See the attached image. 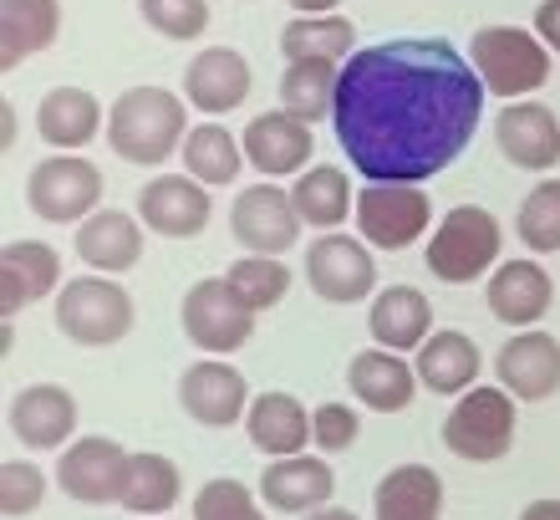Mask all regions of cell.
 Returning <instances> with one entry per match:
<instances>
[{
  "label": "cell",
  "mask_w": 560,
  "mask_h": 520,
  "mask_svg": "<svg viewBox=\"0 0 560 520\" xmlns=\"http://www.w3.org/2000/svg\"><path fill=\"white\" fill-rule=\"evenodd\" d=\"M494 143L515 169H530V174H550L560 164V118L546 103H510L494 118Z\"/></svg>",
  "instance_id": "cell-17"
},
{
  "label": "cell",
  "mask_w": 560,
  "mask_h": 520,
  "mask_svg": "<svg viewBox=\"0 0 560 520\" xmlns=\"http://www.w3.org/2000/svg\"><path fill=\"white\" fill-rule=\"evenodd\" d=\"M128 449L107 434H82L61 449L57 460V490L77 506H118L122 479H128Z\"/></svg>",
  "instance_id": "cell-10"
},
{
  "label": "cell",
  "mask_w": 560,
  "mask_h": 520,
  "mask_svg": "<svg viewBox=\"0 0 560 520\" xmlns=\"http://www.w3.org/2000/svg\"><path fill=\"white\" fill-rule=\"evenodd\" d=\"M280 57L291 61H331L347 67L357 57V26L347 15H295L280 31Z\"/></svg>",
  "instance_id": "cell-31"
},
{
  "label": "cell",
  "mask_w": 560,
  "mask_h": 520,
  "mask_svg": "<svg viewBox=\"0 0 560 520\" xmlns=\"http://www.w3.org/2000/svg\"><path fill=\"white\" fill-rule=\"evenodd\" d=\"M61 291V255L46 240H11L0 251V316L11 322L31 301Z\"/></svg>",
  "instance_id": "cell-22"
},
{
  "label": "cell",
  "mask_w": 560,
  "mask_h": 520,
  "mask_svg": "<svg viewBox=\"0 0 560 520\" xmlns=\"http://www.w3.org/2000/svg\"><path fill=\"white\" fill-rule=\"evenodd\" d=\"M178 403H184V414L194 424H205V429H230L240 418L250 414V388H245V372L235 362H220V357H205V362H194L184 368L178 378Z\"/></svg>",
  "instance_id": "cell-13"
},
{
  "label": "cell",
  "mask_w": 560,
  "mask_h": 520,
  "mask_svg": "<svg viewBox=\"0 0 560 520\" xmlns=\"http://www.w3.org/2000/svg\"><path fill=\"white\" fill-rule=\"evenodd\" d=\"M413 368H418V383H423L428 393H439V398H464L469 388H479L485 353H479V343H474L469 332L443 327L413 353Z\"/></svg>",
  "instance_id": "cell-23"
},
{
  "label": "cell",
  "mask_w": 560,
  "mask_h": 520,
  "mask_svg": "<svg viewBox=\"0 0 560 520\" xmlns=\"http://www.w3.org/2000/svg\"><path fill=\"white\" fill-rule=\"evenodd\" d=\"M535 36L560 57V0H540V11H535Z\"/></svg>",
  "instance_id": "cell-42"
},
{
  "label": "cell",
  "mask_w": 560,
  "mask_h": 520,
  "mask_svg": "<svg viewBox=\"0 0 560 520\" xmlns=\"http://www.w3.org/2000/svg\"><path fill=\"white\" fill-rule=\"evenodd\" d=\"M26 205L46 224H82L103 209V169L82 153H51L26 174Z\"/></svg>",
  "instance_id": "cell-7"
},
{
  "label": "cell",
  "mask_w": 560,
  "mask_h": 520,
  "mask_svg": "<svg viewBox=\"0 0 560 520\" xmlns=\"http://www.w3.org/2000/svg\"><path fill=\"white\" fill-rule=\"evenodd\" d=\"M515 393L504 388H469L464 398H454L448 418H443V444L448 454L469 464H494L515 449Z\"/></svg>",
  "instance_id": "cell-6"
},
{
  "label": "cell",
  "mask_w": 560,
  "mask_h": 520,
  "mask_svg": "<svg viewBox=\"0 0 560 520\" xmlns=\"http://www.w3.org/2000/svg\"><path fill=\"white\" fill-rule=\"evenodd\" d=\"M194 520H266L260 500H255L240 479H205L194 495Z\"/></svg>",
  "instance_id": "cell-40"
},
{
  "label": "cell",
  "mask_w": 560,
  "mask_h": 520,
  "mask_svg": "<svg viewBox=\"0 0 560 520\" xmlns=\"http://www.w3.org/2000/svg\"><path fill=\"white\" fill-rule=\"evenodd\" d=\"M245 434L250 444L270 460H291V454H306L311 444V408L291 393H260L245 414Z\"/></svg>",
  "instance_id": "cell-28"
},
{
  "label": "cell",
  "mask_w": 560,
  "mask_h": 520,
  "mask_svg": "<svg viewBox=\"0 0 560 520\" xmlns=\"http://www.w3.org/2000/svg\"><path fill=\"white\" fill-rule=\"evenodd\" d=\"M255 88L250 61L235 46H205L199 57L184 67V103L199 113H235Z\"/></svg>",
  "instance_id": "cell-21"
},
{
  "label": "cell",
  "mask_w": 560,
  "mask_h": 520,
  "mask_svg": "<svg viewBox=\"0 0 560 520\" xmlns=\"http://www.w3.org/2000/svg\"><path fill=\"white\" fill-rule=\"evenodd\" d=\"M337 82L341 67L331 61H291L280 72V107L301 123H322L326 113H337Z\"/></svg>",
  "instance_id": "cell-35"
},
{
  "label": "cell",
  "mask_w": 560,
  "mask_h": 520,
  "mask_svg": "<svg viewBox=\"0 0 560 520\" xmlns=\"http://www.w3.org/2000/svg\"><path fill=\"white\" fill-rule=\"evenodd\" d=\"M143 230L148 224L128 209H97L92 220L77 224V255L103 276H122L143 261Z\"/></svg>",
  "instance_id": "cell-25"
},
{
  "label": "cell",
  "mask_w": 560,
  "mask_h": 520,
  "mask_svg": "<svg viewBox=\"0 0 560 520\" xmlns=\"http://www.w3.org/2000/svg\"><path fill=\"white\" fill-rule=\"evenodd\" d=\"M368 327L387 353H418L433 337V301L418 286H383L368 307Z\"/></svg>",
  "instance_id": "cell-26"
},
{
  "label": "cell",
  "mask_w": 560,
  "mask_h": 520,
  "mask_svg": "<svg viewBox=\"0 0 560 520\" xmlns=\"http://www.w3.org/2000/svg\"><path fill=\"white\" fill-rule=\"evenodd\" d=\"M347 388H352V398L368 408V414H402L408 403L418 398V368H408L398 353H387V347H368V353L352 357V368H347Z\"/></svg>",
  "instance_id": "cell-24"
},
{
  "label": "cell",
  "mask_w": 560,
  "mask_h": 520,
  "mask_svg": "<svg viewBox=\"0 0 560 520\" xmlns=\"http://www.w3.org/2000/svg\"><path fill=\"white\" fill-rule=\"evenodd\" d=\"M485 82L448 36H398L341 67L337 138L368 184H423L469 149Z\"/></svg>",
  "instance_id": "cell-1"
},
{
  "label": "cell",
  "mask_w": 560,
  "mask_h": 520,
  "mask_svg": "<svg viewBox=\"0 0 560 520\" xmlns=\"http://www.w3.org/2000/svg\"><path fill=\"white\" fill-rule=\"evenodd\" d=\"M189 138V107L168 88H128L107 107V143L128 164H163Z\"/></svg>",
  "instance_id": "cell-2"
},
{
  "label": "cell",
  "mask_w": 560,
  "mask_h": 520,
  "mask_svg": "<svg viewBox=\"0 0 560 520\" xmlns=\"http://www.w3.org/2000/svg\"><path fill=\"white\" fill-rule=\"evenodd\" d=\"M15 143V107L0 103V149H11Z\"/></svg>",
  "instance_id": "cell-45"
},
{
  "label": "cell",
  "mask_w": 560,
  "mask_h": 520,
  "mask_svg": "<svg viewBox=\"0 0 560 520\" xmlns=\"http://www.w3.org/2000/svg\"><path fill=\"white\" fill-rule=\"evenodd\" d=\"M306 520H362L357 510H347V506H322V510H311Z\"/></svg>",
  "instance_id": "cell-46"
},
{
  "label": "cell",
  "mask_w": 560,
  "mask_h": 520,
  "mask_svg": "<svg viewBox=\"0 0 560 520\" xmlns=\"http://www.w3.org/2000/svg\"><path fill=\"white\" fill-rule=\"evenodd\" d=\"M51 479L57 475H42V464L31 460H5L0 464V516H31V510H42L46 490H51Z\"/></svg>",
  "instance_id": "cell-38"
},
{
  "label": "cell",
  "mask_w": 560,
  "mask_h": 520,
  "mask_svg": "<svg viewBox=\"0 0 560 520\" xmlns=\"http://www.w3.org/2000/svg\"><path fill=\"white\" fill-rule=\"evenodd\" d=\"M500 245H504V230L489 209L454 205L439 220V230L428 235L423 261L443 286H469L500 261Z\"/></svg>",
  "instance_id": "cell-4"
},
{
  "label": "cell",
  "mask_w": 560,
  "mask_h": 520,
  "mask_svg": "<svg viewBox=\"0 0 560 520\" xmlns=\"http://www.w3.org/2000/svg\"><path fill=\"white\" fill-rule=\"evenodd\" d=\"M178 495H184V475H178V464L168 454H133L128 460V479H122V500L133 516H168L178 506Z\"/></svg>",
  "instance_id": "cell-34"
},
{
  "label": "cell",
  "mask_w": 560,
  "mask_h": 520,
  "mask_svg": "<svg viewBox=\"0 0 560 520\" xmlns=\"http://www.w3.org/2000/svg\"><path fill=\"white\" fill-rule=\"evenodd\" d=\"M184 174L199 178L205 189H224V184H235L240 178V164H250L245 159V143H240L224 123H194L189 138H184Z\"/></svg>",
  "instance_id": "cell-33"
},
{
  "label": "cell",
  "mask_w": 560,
  "mask_h": 520,
  "mask_svg": "<svg viewBox=\"0 0 560 520\" xmlns=\"http://www.w3.org/2000/svg\"><path fill=\"white\" fill-rule=\"evenodd\" d=\"M11 434L26 449H67L77 439V398L72 388L61 383H26L11 398V414H5Z\"/></svg>",
  "instance_id": "cell-16"
},
{
  "label": "cell",
  "mask_w": 560,
  "mask_h": 520,
  "mask_svg": "<svg viewBox=\"0 0 560 520\" xmlns=\"http://www.w3.org/2000/svg\"><path fill=\"white\" fill-rule=\"evenodd\" d=\"M224 281L235 286L240 297H245V307L260 316L285 301V291H291V266H285L280 255H240L235 266L224 270Z\"/></svg>",
  "instance_id": "cell-36"
},
{
  "label": "cell",
  "mask_w": 560,
  "mask_h": 520,
  "mask_svg": "<svg viewBox=\"0 0 560 520\" xmlns=\"http://www.w3.org/2000/svg\"><path fill=\"white\" fill-rule=\"evenodd\" d=\"M36 134L61 153L88 149L97 134H107V113L88 88H51L36 103Z\"/></svg>",
  "instance_id": "cell-27"
},
{
  "label": "cell",
  "mask_w": 560,
  "mask_h": 520,
  "mask_svg": "<svg viewBox=\"0 0 560 520\" xmlns=\"http://www.w3.org/2000/svg\"><path fill=\"white\" fill-rule=\"evenodd\" d=\"M143 520H153V516H143Z\"/></svg>",
  "instance_id": "cell-47"
},
{
  "label": "cell",
  "mask_w": 560,
  "mask_h": 520,
  "mask_svg": "<svg viewBox=\"0 0 560 520\" xmlns=\"http://www.w3.org/2000/svg\"><path fill=\"white\" fill-rule=\"evenodd\" d=\"M494 372H500V388L515 393L520 403H546L560 393V337L530 327L515 332L510 343L494 353Z\"/></svg>",
  "instance_id": "cell-15"
},
{
  "label": "cell",
  "mask_w": 560,
  "mask_h": 520,
  "mask_svg": "<svg viewBox=\"0 0 560 520\" xmlns=\"http://www.w3.org/2000/svg\"><path fill=\"white\" fill-rule=\"evenodd\" d=\"M301 230L306 220H301L291 189H280L276 178L240 189L230 205V235L245 245V255H285L301 240Z\"/></svg>",
  "instance_id": "cell-11"
},
{
  "label": "cell",
  "mask_w": 560,
  "mask_h": 520,
  "mask_svg": "<svg viewBox=\"0 0 560 520\" xmlns=\"http://www.w3.org/2000/svg\"><path fill=\"white\" fill-rule=\"evenodd\" d=\"M57 36H61L57 0H0V72H15L36 51H51Z\"/></svg>",
  "instance_id": "cell-29"
},
{
  "label": "cell",
  "mask_w": 560,
  "mask_h": 520,
  "mask_svg": "<svg viewBox=\"0 0 560 520\" xmlns=\"http://www.w3.org/2000/svg\"><path fill=\"white\" fill-rule=\"evenodd\" d=\"M295 15H337L341 0H291Z\"/></svg>",
  "instance_id": "cell-44"
},
{
  "label": "cell",
  "mask_w": 560,
  "mask_h": 520,
  "mask_svg": "<svg viewBox=\"0 0 560 520\" xmlns=\"http://www.w3.org/2000/svg\"><path fill=\"white\" fill-rule=\"evenodd\" d=\"M306 286L331 307H352V301L377 297V261L372 245L357 235H316L306 245Z\"/></svg>",
  "instance_id": "cell-12"
},
{
  "label": "cell",
  "mask_w": 560,
  "mask_h": 520,
  "mask_svg": "<svg viewBox=\"0 0 560 520\" xmlns=\"http://www.w3.org/2000/svg\"><path fill=\"white\" fill-rule=\"evenodd\" d=\"M245 159L266 178H285V174H306L311 153H316V138H311V123H301L295 113H260V118L245 123Z\"/></svg>",
  "instance_id": "cell-19"
},
{
  "label": "cell",
  "mask_w": 560,
  "mask_h": 520,
  "mask_svg": "<svg viewBox=\"0 0 560 520\" xmlns=\"http://www.w3.org/2000/svg\"><path fill=\"white\" fill-rule=\"evenodd\" d=\"M489 312L500 316L504 327L515 332H530L540 316L550 312V301H556V281H550V270L540 266V261H500L494 266V276H489Z\"/></svg>",
  "instance_id": "cell-20"
},
{
  "label": "cell",
  "mask_w": 560,
  "mask_h": 520,
  "mask_svg": "<svg viewBox=\"0 0 560 520\" xmlns=\"http://www.w3.org/2000/svg\"><path fill=\"white\" fill-rule=\"evenodd\" d=\"M550 51L535 31L525 26H485L474 31L469 61L479 82H485L489 97H504V103H525L530 92H540L550 82Z\"/></svg>",
  "instance_id": "cell-3"
},
{
  "label": "cell",
  "mask_w": 560,
  "mask_h": 520,
  "mask_svg": "<svg viewBox=\"0 0 560 520\" xmlns=\"http://www.w3.org/2000/svg\"><path fill=\"white\" fill-rule=\"evenodd\" d=\"M515 230L535 255H556L560 251V178H540V184L520 199Z\"/></svg>",
  "instance_id": "cell-37"
},
{
  "label": "cell",
  "mask_w": 560,
  "mask_h": 520,
  "mask_svg": "<svg viewBox=\"0 0 560 520\" xmlns=\"http://www.w3.org/2000/svg\"><path fill=\"white\" fill-rule=\"evenodd\" d=\"M178 322H184V337L209 357H230L255 337V312L245 307V297H240L224 276L194 281L189 291H184Z\"/></svg>",
  "instance_id": "cell-8"
},
{
  "label": "cell",
  "mask_w": 560,
  "mask_h": 520,
  "mask_svg": "<svg viewBox=\"0 0 560 520\" xmlns=\"http://www.w3.org/2000/svg\"><path fill=\"white\" fill-rule=\"evenodd\" d=\"M133 297L113 276H77L57 291V327L77 347H113L133 332Z\"/></svg>",
  "instance_id": "cell-5"
},
{
  "label": "cell",
  "mask_w": 560,
  "mask_h": 520,
  "mask_svg": "<svg viewBox=\"0 0 560 520\" xmlns=\"http://www.w3.org/2000/svg\"><path fill=\"white\" fill-rule=\"evenodd\" d=\"M520 520H560V500H530L520 510Z\"/></svg>",
  "instance_id": "cell-43"
},
{
  "label": "cell",
  "mask_w": 560,
  "mask_h": 520,
  "mask_svg": "<svg viewBox=\"0 0 560 520\" xmlns=\"http://www.w3.org/2000/svg\"><path fill=\"white\" fill-rule=\"evenodd\" d=\"M377 520H443V479L433 464H393L372 495Z\"/></svg>",
  "instance_id": "cell-30"
},
{
  "label": "cell",
  "mask_w": 560,
  "mask_h": 520,
  "mask_svg": "<svg viewBox=\"0 0 560 520\" xmlns=\"http://www.w3.org/2000/svg\"><path fill=\"white\" fill-rule=\"evenodd\" d=\"M214 215V199L199 178L189 174H159L138 189V220L163 240H194Z\"/></svg>",
  "instance_id": "cell-14"
},
{
  "label": "cell",
  "mask_w": 560,
  "mask_h": 520,
  "mask_svg": "<svg viewBox=\"0 0 560 520\" xmlns=\"http://www.w3.org/2000/svg\"><path fill=\"white\" fill-rule=\"evenodd\" d=\"M291 199H295V209H301V220H306L311 230H326V235H331L341 220L357 215L352 178L337 164H311L306 174H295Z\"/></svg>",
  "instance_id": "cell-32"
},
{
  "label": "cell",
  "mask_w": 560,
  "mask_h": 520,
  "mask_svg": "<svg viewBox=\"0 0 560 520\" xmlns=\"http://www.w3.org/2000/svg\"><path fill=\"white\" fill-rule=\"evenodd\" d=\"M357 434H362V418H357L352 403H322V408H311V444L322 449L326 460L347 454L357 444Z\"/></svg>",
  "instance_id": "cell-41"
},
{
  "label": "cell",
  "mask_w": 560,
  "mask_h": 520,
  "mask_svg": "<svg viewBox=\"0 0 560 520\" xmlns=\"http://www.w3.org/2000/svg\"><path fill=\"white\" fill-rule=\"evenodd\" d=\"M337 495V470L326 454H291V460H270L260 475V500L280 516H311V510L331 506Z\"/></svg>",
  "instance_id": "cell-18"
},
{
  "label": "cell",
  "mask_w": 560,
  "mask_h": 520,
  "mask_svg": "<svg viewBox=\"0 0 560 520\" xmlns=\"http://www.w3.org/2000/svg\"><path fill=\"white\" fill-rule=\"evenodd\" d=\"M433 224V199L418 184H368L357 194V235L372 251H408Z\"/></svg>",
  "instance_id": "cell-9"
},
{
  "label": "cell",
  "mask_w": 560,
  "mask_h": 520,
  "mask_svg": "<svg viewBox=\"0 0 560 520\" xmlns=\"http://www.w3.org/2000/svg\"><path fill=\"white\" fill-rule=\"evenodd\" d=\"M138 15L168 42H194L209 31V0H138Z\"/></svg>",
  "instance_id": "cell-39"
}]
</instances>
